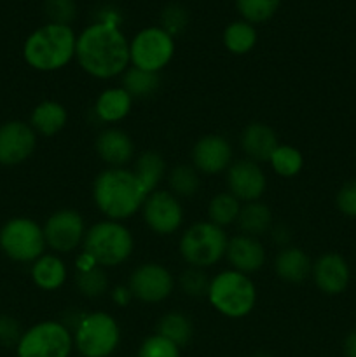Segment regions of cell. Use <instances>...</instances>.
I'll list each match as a JSON object with an SVG mask.
<instances>
[{
  "label": "cell",
  "instance_id": "cell-1",
  "mask_svg": "<svg viewBox=\"0 0 356 357\" xmlns=\"http://www.w3.org/2000/svg\"><path fill=\"white\" fill-rule=\"evenodd\" d=\"M75 61L93 79H117L131 66L129 38L117 24L93 21L77 35Z\"/></svg>",
  "mask_w": 356,
  "mask_h": 357
},
{
  "label": "cell",
  "instance_id": "cell-2",
  "mask_svg": "<svg viewBox=\"0 0 356 357\" xmlns=\"http://www.w3.org/2000/svg\"><path fill=\"white\" fill-rule=\"evenodd\" d=\"M147 188L129 167H107L93 181V201L107 220L124 222L142 211Z\"/></svg>",
  "mask_w": 356,
  "mask_h": 357
},
{
  "label": "cell",
  "instance_id": "cell-3",
  "mask_svg": "<svg viewBox=\"0 0 356 357\" xmlns=\"http://www.w3.org/2000/svg\"><path fill=\"white\" fill-rule=\"evenodd\" d=\"M77 33L70 24L44 23L23 42V59L42 73L63 70L75 59Z\"/></svg>",
  "mask_w": 356,
  "mask_h": 357
},
{
  "label": "cell",
  "instance_id": "cell-4",
  "mask_svg": "<svg viewBox=\"0 0 356 357\" xmlns=\"http://www.w3.org/2000/svg\"><path fill=\"white\" fill-rule=\"evenodd\" d=\"M257 286L250 275L225 268L209 279L208 298L213 310L229 319H243L257 305Z\"/></svg>",
  "mask_w": 356,
  "mask_h": 357
},
{
  "label": "cell",
  "instance_id": "cell-5",
  "mask_svg": "<svg viewBox=\"0 0 356 357\" xmlns=\"http://www.w3.org/2000/svg\"><path fill=\"white\" fill-rule=\"evenodd\" d=\"M82 250L89 253L100 267L115 268L131 258L135 237L122 222L105 218L87 229Z\"/></svg>",
  "mask_w": 356,
  "mask_h": 357
},
{
  "label": "cell",
  "instance_id": "cell-6",
  "mask_svg": "<svg viewBox=\"0 0 356 357\" xmlns=\"http://www.w3.org/2000/svg\"><path fill=\"white\" fill-rule=\"evenodd\" d=\"M227 243L229 236L225 229L206 220H199L181 232L178 253L188 267L208 271L225 258Z\"/></svg>",
  "mask_w": 356,
  "mask_h": 357
},
{
  "label": "cell",
  "instance_id": "cell-7",
  "mask_svg": "<svg viewBox=\"0 0 356 357\" xmlns=\"http://www.w3.org/2000/svg\"><path fill=\"white\" fill-rule=\"evenodd\" d=\"M72 335L73 347L82 357H110L121 344V326L105 310L84 314Z\"/></svg>",
  "mask_w": 356,
  "mask_h": 357
},
{
  "label": "cell",
  "instance_id": "cell-8",
  "mask_svg": "<svg viewBox=\"0 0 356 357\" xmlns=\"http://www.w3.org/2000/svg\"><path fill=\"white\" fill-rule=\"evenodd\" d=\"M44 229L30 216H14L0 227V251L16 264H34L45 253Z\"/></svg>",
  "mask_w": 356,
  "mask_h": 357
},
{
  "label": "cell",
  "instance_id": "cell-9",
  "mask_svg": "<svg viewBox=\"0 0 356 357\" xmlns=\"http://www.w3.org/2000/svg\"><path fill=\"white\" fill-rule=\"evenodd\" d=\"M73 335L61 321H38L27 328L16 345L17 357H70Z\"/></svg>",
  "mask_w": 356,
  "mask_h": 357
},
{
  "label": "cell",
  "instance_id": "cell-10",
  "mask_svg": "<svg viewBox=\"0 0 356 357\" xmlns=\"http://www.w3.org/2000/svg\"><path fill=\"white\" fill-rule=\"evenodd\" d=\"M177 51V42L173 35L168 33L159 24L145 26L135 33L129 40V61L131 66L161 73L173 59Z\"/></svg>",
  "mask_w": 356,
  "mask_h": 357
},
{
  "label": "cell",
  "instance_id": "cell-11",
  "mask_svg": "<svg viewBox=\"0 0 356 357\" xmlns=\"http://www.w3.org/2000/svg\"><path fill=\"white\" fill-rule=\"evenodd\" d=\"M42 229L47 248L59 257L82 248L87 232L84 216L72 208H61L49 215Z\"/></svg>",
  "mask_w": 356,
  "mask_h": 357
},
{
  "label": "cell",
  "instance_id": "cell-12",
  "mask_svg": "<svg viewBox=\"0 0 356 357\" xmlns=\"http://www.w3.org/2000/svg\"><path fill=\"white\" fill-rule=\"evenodd\" d=\"M128 288L135 300L156 305L173 295L177 288V279L164 265L157 261H145L129 274Z\"/></svg>",
  "mask_w": 356,
  "mask_h": 357
},
{
  "label": "cell",
  "instance_id": "cell-13",
  "mask_svg": "<svg viewBox=\"0 0 356 357\" xmlns=\"http://www.w3.org/2000/svg\"><path fill=\"white\" fill-rule=\"evenodd\" d=\"M145 225L157 236H173L184 225V206L175 194L157 188L147 195L142 208Z\"/></svg>",
  "mask_w": 356,
  "mask_h": 357
},
{
  "label": "cell",
  "instance_id": "cell-14",
  "mask_svg": "<svg viewBox=\"0 0 356 357\" xmlns=\"http://www.w3.org/2000/svg\"><path fill=\"white\" fill-rule=\"evenodd\" d=\"M38 136L24 121H6L0 124V166L14 167L27 162L37 149Z\"/></svg>",
  "mask_w": 356,
  "mask_h": 357
},
{
  "label": "cell",
  "instance_id": "cell-15",
  "mask_svg": "<svg viewBox=\"0 0 356 357\" xmlns=\"http://www.w3.org/2000/svg\"><path fill=\"white\" fill-rule=\"evenodd\" d=\"M227 192L232 194L241 204L260 201L267 188V176L258 162L250 159L234 160L225 171Z\"/></svg>",
  "mask_w": 356,
  "mask_h": 357
},
{
  "label": "cell",
  "instance_id": "cell-16",
  "mask_svg": "<svg viewBox=\"0 0 356 357\" xmlns=\"http://www.w3.org/2000/svg\"><path fill=\"white\" fill-rule=\"evenodd\" d=\"M191 160L199 174L215 176L225 173L234 162L232 145L222 135H205L192 146Z\"/></svg>",
  "mask_w": 356,
  "mask_h": 357
},
{
  "label": "cell",
  "instance_id": "cell-17",
  "mask_svg": "<svg viewBox=\"0 0 356 357\" xmlns=\"http://www.w3.org/2000/svg\"><path fill=\"white\" fill-rule=\"evenodd\" d=\"M311 278L321 293L335 296L348 289L351 271L344 257L337 253H325L313 261Z\"/></svg>",
  "mask_w": 356,
  "mask_h": 357
},
{
  "label": "cell",
  "instance_id": "cell-18",
  "mask_svg": "<svg viewBox=\"0 0 356 357\" xmlns=\"http://www.w3.org/2000/svg\"><path fill=\"white\" fill-rule=\"evenodd\" d=\"M225 260L230 265V268L250 275L264 267L265 260H267V251H265L264 244L258 237L237 234V236L229 237Z\"/></svg>",
  "mask_w": 356,
  "mask_h": 357
},
{
  "label": "cell",
  "instance_id": "cell-19",
  "mask_svg": "<svg viewBox=\"0 0 356 357\" xmlns=\"http://www.w3.org/2000/svg\"><path fill=\"white\" fill-rule=\"evenodd\" d=\"M94 150L108 167H126L136 157L135 142L124 129L119 128H105L96 136Z\"/></svg>",
  "mask_w": 356,
  "mask_h": 357
},
{
  "label": "cell",
  "instance_id": "cell-20",
  "mask_svg": "<svg viewBox=\"0 0 356 357\" xmlns=\"http://www.w3.org/2000/svg\"><path fill=\"white\" fill-rule=\"evenodd\" d=\"M241 150L253 162H269L272 152L278 149L279 139L274 129L264 122H250L239 136Z\"/></svg>",
  "mask_w": 356,
  "mask_h": 357
},
{
  "label": "cell",
  "instance_id": "cell-21",
  "mask_svg": "<svg viewBox=\"0 0 356 357\" xmlns=\"http://www.w3.org/2000/svg\"><path fill=\"white\" fill-rule=\"evenodd\" d=\"M135 100L122 86H112L101 91L93 105V112L96 119L103 124H117L124 121L129 114Z\"/></svg>",
  "mask_w": 356,
  "mask_h": 357
},
{
  "label": "cell",
  "instance_id": "cell-22",
  "mask_svg": "<svg viewBox=\"0 0 356 357\" xmlns=\"http://www.w3.org/2000/svg\"><path fill=\"white\" fill-rule=\"evenodd\" d=\"M30 278L35 288L40 291H58L65 286L68 267L59 255L44 253L30 265Z\"/></svg>",
  "mask_w": 356,
  "mask_h": 357
},
{
  "label": "cell",
  "instance_id": "cell-23",
  "mask_svg": "<svg viewBox=\"0 0 356 357\" xmlns=\"http://www.w3.org/2000/svg\"><path fill=\"white\" fill-rule=\"evenodd\" d=\"M311 268L313 261L309 255L297 246L281 248L274 258L276 275L288 284H300L311 278Z\"/></svg>",
  "mask_w": 356,
  "mask_h": 357
},
{
  "label": "cell",
  "instance_id": "cell-24",
  "mask_svg": "<svg viewBox=\"0 0 356 357\" xmlns=\"http://www.w3.org/2000/svg\"><path fill=\"white\" fill-rule=\"evenodd\" d=\"M66 122H68V112H66L65 105L54 100H44L34 107L28 124L37 132V136L49 138V136H54L63 131Z\"/></svg>",
  "mask_w": 356,
  "mask_h": 357
},
{
  "label": "cell",
  "instance_id": "cell-25",
  "mask_svg": "<svg viewBox=\"0 0 356 357\" xmlns=\"http://www.w3.org/2000/svg\"><path fill=\"white\" fill-rule=\"evenodd\" d=\"M131 169L135 171V174L149 194L159 188L161 181L164 180L168 173L166 159L156 150H147V152H142L138 157H135Z\"/></svg>",
  "mask_w": 356,
  "mask_h": 357
},
{
  "label": "cell",
  "instance_id": "cell-26",
  "mask_svg": "<svg viewBox=\"0 0 356 357\" xmlns=\"http://www.w3.org/2000/svg\"><path fill=\"white\" fill-rule=\"evenodd\" d=\"M237 227L241 234L251 237H260L272 229V211L265 202H244L237 216Z\"/></svg>",
  "mask_w": 356,
  "mask_h": 357
},
{
  "label": "cell",
  "instance_id": "cell-27",
  "mask_svg": "<svg viewBox=\"0 0 356 357\" xmlns=\"http://www.w3.org/2000/svg\"><path fill=\"white\" fill-rule=\"evenodd\" d=\"M257 28H255V24L248 23V21L244 20L230 21V23L223 28V47L234 56H244L248 54V52H251L255 45H257Z\"/></svg>",
  "mask_w": 356,
  "mask_h": 357
},
{
  "label": "cell",
  "instance_id": "cell-28",
  "mask_svg": "<svg viewBox=\"0 0 356 357\" xmlns=\"http://www.w3.org/2000/svg\"><path fill=\"white\" fill-rule=\"evenodd\" d=\"M157 333L181 349L194 337V324L187 314L180 312V310H170L161 316L159 323H157Z\"/></svg>",
  "mask_w": 356,
  "mask_h": 357
},
{
  "label": "cell",
  "instance_id": "cell-29",
  "mask_svg": "<svg viewBox=\"0 0 356 357\" xmlns=\"http://www.w3.org/2000/svg\"><path fill=\"white\" fill-rule=\"evenodd\" d=\"M161 84V73L147 72V70L129 66L121 75V86L133 96V100H143L156 94Z\"/></svg>",
  "mask_w": 356,
  "mask_h": 357
},
{
  "label": "cell",
  "instance_id": "cell-30",
  "mask_svg": "<svg viewBox=\"0 0 356 357\" xmlns=\"http://www.w3.org/2000/svg\"><path fill=\"white\" fill-rule=\"evenodd\" d=\"M168 190L177 195L178 199L194 197L201 187V178L198 169L192 164H177L168 173Z\"/></svg>",
  "mask_w": 356,
  "mask_h": 357
},
{
  "label": "cell",
  "instance_id": "cell-31",
  "mask_svg": "<svg viewBox=\"0 0 356 357\" xmlns=\"http://www.w3.org/2000/svg\"><path fill=\"white\" fill-rule=\"evenodd\" d=\"M241 202L229 192L215 194L208 202V222L227 229L229 225L237 222L241 211Z\"/></svg>",
  "mask_w": 356,
  "mask_h": 357
},
{
  "label": "cell",
  "instance_id": "cell-32",
  "mask_svg": "<svg viewBox=\"0 0 356 357\" xmlns=\"http://www.w3.org/2000/svg\"><path fill=\"white\" fill-rule=\"evenodd\" d=\"M269 166L278 176L281 178H293L302 171L304 167V155L297 146L283 145L279 143L278 149L272 152L269 159Z\"/></svg>",
  "mask_w": 356,
  "mask_h": 357
},
{
  "label": "cell",
  "instance_id": "cell-33",
  "mask_svg": "<svg viewBox=\"0 0 356 357\" xmlns=\"http://www.w3.org/2000/svg\"><path fill=\"white\" fill-rule=\"evenodd\" d=\"M75 282L77 291L86 298H101L110 291V279H108L107 268L103 267H94L93 271L87 272H75Z\"/></svg>",
  "mask_w": 356,
  "mask_h": 357
},
{
  "label": "cell",
  "instance_id": "cell-34",
  "mask_svg": "<svg viewBox=\"0 0 356 357\" xmlns=\"http://www.w3.org/2000/svg\"><path fill=\"white\" fill-rule=\"evenodd\" d=\"M281 0H236V9L241 20L251 24H260L274 17Z\"/></svg>",
  "mask_w": 356,
  "mask_h": 357
},
{
  "label": "cell",
  "instance_id": "cell-35",
  "mask_svg": "<svg viewBox=\"0 0 356 357\" xmlns=\"http://www.w3.org/2000/svg\"><path fill=\"white\" fill-rule=\"evenodd\" d=\"M209 279L212 278L202 268L187 267L178 278V286L184 295L191 296V298H202L208 295Z\"/></svg>",
  "mask_w": 356,
  "mask_h": 357
},
{
  "label": "cell",
  "instance_id": "cell-36",
  "mask_svg": "<svg viewBox=\"0 0 356 357\" xmlns=\"http://www.w3.org/2000/svg\"><path fill=\"white\" fill-rule=\"evenodd\" d=\"M188 24V10L181 3H168L161 13V28L177 37L185 31Z\"/></svg>",
  "mask_w": 356,
  "mask_h": 357
},
{
  "label": "cell",
  "instance_id": "cell-37",
  "mask_svg": "<svg viewBox=\"0 0 356 357\" xmlns=\"http://www.w3.org/2000/svg\"><path fill=\"white\" fill-rule=\"evenodd\" d=\"M136 357H180V347L159 333H154L142 342Z\"/></svg>",
  "mask_w": 356,
  "mask_h": 357
},
{
  "label": "cell",
  "instance_id": "cell-38",
  "mask_svg": "<svg viewBox=\"0 0 356 357\" xmlns=\"http://www.w3.org/2000/svg\"><path fill=\"white\" fill-rule=\"evenodd\" d=\"M44 13L49 23L72 26L73 20L77 17V3L75 0H45Z\"/></svg>",
  "mask_w": 356,
  "mask_h": 357
},
{
  "label": "cell",
  "instance_id": "cell-39",
  "mask_svg": "<svg viewBox=\"0 0 356 357\" xmlns=\"http://www.w3.org/2000/svg\"><path fill=\"white\" fill-rule=\"evenodd\" d=\"M23 331L24 330L16 317L9 316V314H0V347L16 349Z\"/></svg>",
  "mask_w": 356,
  "mask_h": 357
},
{
  "label": "cell",
  "instance_id": "cell-40",
  "mask_svg": "<svg viewBox=\"0 0 356 357\" xmlns=\"http://www.w3.org/2000/svg\"><path fill=\"white\" fill-rule=\"evenodd\" d=\"M335 202H337V208L342 215L356 218V178L342 185L341 190L337 192Z\"/></svg>",
  "mask_w": 356,
  "mask_h": 357
},
{
  "label": "cell",
  "instance_id": "cell-41",
  "mask_svg": "<svg viewBox=\"0 0 356 357\" xmlns=\"http://www.w3.org/2000/svg\"><path fill=\"white\" fill-rule=\"evenodd\" d=\"M110 298H112V302H114L115 305H119V307H128L129 303L135 300V298H133L131 291H129L128 284H126V286H122V284L115 286V288L110 291Z\"/></svg>",
  "mask_w": 356,
  "mask_h": 357
},
{
  "label": "cell",
  "instance_id": "cell-42",
  "mask_svg": "<svg viewBox=\"0 0 356 357\" xmlns=\"http://www.w3.org/2000/svg\"><path fill=\"white\" fill-rule=\"evenodd\" d=\"M271 237H272V243L278 244V246H281V248L290 246V239H292V236H290V230L286 229L285 225H272Z\"/></svg>",
  "mask_w": 356,
  "mask_h": 357
},
{
  "label": "cell",
  "instance_id": "cell-43",
  "mask_svg": "<svg viewBox=\"0 0 356 357\" xmlns=\"http://www.w3.org/2000/svg\"><path fill=\"white\" fill-rule=\"evenodd\" d=\"M94 267H100V265L94 261V258L89 253H86L84 250H80V253L75 258V272H87L93 271Z\"/></svg>",
  "mask_w": 356,
  "mask_h": 357
},
{
  "label": "cell",
  "instance_id": "cell-44",
  "mask_svg": "<svg viewBox=\"0 0 356 357\" xmlns=\"http://www.w3.org/2000/svg\"><path fill=\"white\" fill-rule=\"evenodd\" d=\"M344 352L346 357H356V330L348 335L344 342Z\"/></svg>",
  "mask_w": 356,
  "mask_h": 357
},
{
  "label": "cell",
  "instance_id": "cell-45",
  "mask_svg": "<svg viewBox=\"0 0 356 357\" xmlns=\"http://www.w3.org/2000/svg\"><path fill=\"white\" fill-rule=\"evenodd\" d=\"M251 357H272V356L264 354V352H258V354H255V356H251Z\"/></svg>",
  "mask_w": 356,
  "mask_h": 357
}]
</instances>
